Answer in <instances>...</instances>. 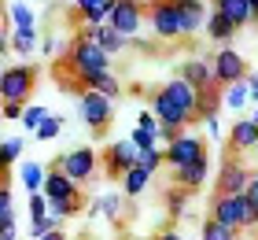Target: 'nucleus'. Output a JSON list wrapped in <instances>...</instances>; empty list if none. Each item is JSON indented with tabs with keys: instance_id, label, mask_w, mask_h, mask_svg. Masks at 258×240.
Returning a JSON list of instances; mask_svg holds the SVG:
<instances>
[{
	"instance_id": "obj_28",
	"label": "nucleus",
	"mask_w": 258,
	"mask_h": 240,
	"mask_svg": "<svg viewBox=\"0 0 258 240\" xmlns=\"http://www.w3.org/2000/svg\"><path fill=\"white\" fill-rule=\"evenodd\" d=\"M85 92H100V96H107V100H118L122 96V81L114 78V70L111 74H103V78H96V81H89V89Z\"/></svg>"
},
{
	"instance_id": "obj_11",
	"label": "nucleus",
	"mask_w": 258,
	"mask_h": 240,
	"mask_svg": "<svg viewBox=\"0 0 258 240\" xmlns=\"http://www.w3.org/2000/svg\"><path fill=\"white\" fill-rule=\"evenodd\" d=\"M148 4L151 0H118L107 26H114L118 33H125V37H137L140 26H144V19H148Z\"/></svg>"
},
{
	"instance_id": "obj_2",
	"label": "nucleus",
	"mask_w": 258,
	"mask_h": 240,
	"mask_svg": "<svg viewBox=\"0 0 258 240\" xmlns=\"http://www.w3.org/2000/svg\"><path fill=\"white\" fill-rule=\"evenodd\" d=\"M210 218L240 233V229H254L258 225V211L251 207L247 196H218L214 192V200H210Z\"/></svg>"
},
{
	"instance_id": "obj_12",
	"label": "nucleus",
	"mask_w": 258,
	"mask_h": 240,
	"mask_svg": "<svg viewBox=\"0 0 258 240\" xmlns=\"http://www.w3.org/2000/svg\"><path fill=\"white\" fill-rule=\"evenodd\" d=\"M214 74H218V85L229 89V85H236V81L247 78L251 67H247V59H243L236 48H218V56H214Z\"/></svg>"
},
{
	"instance_id": "obj_50",
	"label": "nucleus",
	"mask_w": 258,
	"mask_h": 240,
	"mask_svg": "<svg viewBox=\"0 0 258 240\" xmlns=\"http://www.w3.org/2000/svg\"><path fill=\"white\" fill-rule=\"evenodd\" d=\"M214 4H218V0H214Z\"/></svg>"
},
{
	"instance_id": "obj_32",
	"label": "nucleus",
	"mask_w": 258,
	"mask_h": 240,
	"mask_svg": "<svg viewBox=\"0 0 258 240\" xmlns=\"http://www.w3.org/2000/svg\"><path fill=\"white\" fill-rule=\"evenodd\" d=\"M63 126H67V118H63V115H48V118L41 122V129H37L33 137H37V140H55V137L63 133Z\"/></svg>"
},
{
	"instance_id": "obj_24",
	"label": "nucleus",
	"mask_w": 258,
	"mask_h": 240,
	"mask_svg": "<svg viewBox=\"0 0 258 240\" xmlns=\"http://www.w3.org/2000/svg\"><path fill=\"white\" fill-rule=\"evenodd\" d=\"M8 19H11L15 30H37V11H33L30 4H22V0L8 4Z\"/></svg>"
},
{
	"instance_id": "obj_35",
	"label": "nucleus",
	"mask_w": 258,
	"mask_h": 240,
	"mask_svg": "<svg viewBox=\"0 0 258 240\" xmlns=\"http://www.w3.org/2000/svg\"><path fill=\"white\" fill-rule=\"evenodd\" d=\"M140 166L151 170V174H155L159 166H166V148H144L140 152Z\"/></svg>"
},
{
	"instance_id": "obj_31",
	"label": "nucleus",
	"mask_w": 258,
	"mask_h": 240,
	"mask_svg": "<svg viewBox=\"0 0 258 240\" xmlns=\"http://www.w3.org/2000/svg\"><path fill=\"white\" fill-rule=\"evenodd\" d=\"M199 236L203 240H236L240 233L229 229V225H221V222H214V218H207L203 225H199Z\"/></svg>"
},
{
	"instance_id": "obj_23",
	"label": "nucleus",
	"mask_w": 258,
	"mask_h": 240,
	"mask_svg": "<svg viewBox=\"0 0 258 240\" xmlns=\"http://www.w3.org/2000/svg\"><path fill=\"white\" fill-rule=\"evenodd\" d=\"M151 177H155V174H151V170H144V166H137V170H129V174L122 177V192H125V196H129V200H137V196H144V188L151 185Z\"/></svg>"
},
{
	"instance_id": "obj_18",
	"label": "nucleus",
	"mask_w": 258,
	"mask_h": 240,
	"mask_svg": "<svg viewBox=\"0 0 258 240\" xmlns=\"http://www.w3.org/2000/svg\"><path fill=\"white\" fill-rule=\"evenodd\" d=\"M207 177H210V159L203 155V159H196L192 166H184V170H177V174H173V185H177V188H188V192H196L199 185H207Z\"/></svg>"
},
{
	"instance_id": "obj_39",
	"label": "nucleus",
	"mask_w": 258,
	"mask_h": 240,
	"mask_svg": "<svg viewBox=\"0 0 258 240\" xmlns=\"http://www.w3.org/2000/svg\"><path fill=\"white\" fill-rule=\"evenodd\" d=\"M243 196H247V200H251V207L258 211V174L251 177V185H247V192H243Z\"/></svg>"
},
{
	"instance_id": "obj_14",
	"label": "nucleus",
	"mask_w": 258,
	"mask_h": 240,
	"mask_svg": "<svg viewBox=\"0 0 258 240\" xmlns=\"http://www.w3.org/2000/svg\"><path fill=\"white\" fill-rule=\"evenodd\" d=\"M159 133H162V126H159V118L151 115V107H148V111L137 115V126H133V133H129V137H133V144L144 152V148H162Z\"/></svg>"
},
{
	"instance_id": "obj_41",
	"label": "nucleus",
	"mask_w": 258,
	"mask_h": 240,
	"mask_svg": "<svg viewBox=\"0 0 258 240\" xmlns=\"http://www.w3.org/2000/svg\"><path fill=\"white\" fill-rule=\"evenodd\" d=\"M203 122H207V133H210V137H221V122H218V115L203 118Z\"/></svg>"
},
{
	"instance_id": "obj_34",
	"label": "nucleus",
	"mask_w": 258,
	"mask_h": 240,
	"mask_svg": "<svg viewBox=\"0 0 258 240\" xmlns=\"http://www.w3.org/2000/svg\"><path fill=\"white\" fill-rule=\"evenodd\" d=\"M48 115H52L48 107H41V104H30V107H26V115H22V126H26L30 133H37V129H41V122H44Z\"/></svg>"
},
{
	"instance_id": "obj_16",
	"label": "nucleus",
	"mask_w": 258,
	"mask_h": 240,
	"mask_svg": "<svg viewBox=\"0 0 258 240\" xmlns=\"http://www.w3.org/2000/svg\"><path fill=\"white\" fill-rule=\"evenodd\" d=\"M41 192L48 196V203H55V200H74V196H81V185L70 181L63 170H48V181H44Z\"/></svg>"
},
{
	"instance_id": "obj_7",
	"label": "nucleus",
	"mask_w": 258,
	"mask_h": 240,
	"mask_svg": "<svg viewBox=\"0 0 258 240\" xmlns=\"http://www.w3.org/2000/svg\"><path fill=\"white\" fill-rule=\"evenodd\" d=\"M148 107H151V115L159 118V126H173V129H188L196 118L184 111V107L173 100V96L166 92V89H151V96H148Z\"/></svg>"
},
{
	"instance_id": "obj_13",
	"label": "nucleus",
	"mask_w": 258,
	"mask_h": 240,
	"mask_svg": "<svg viewBox=\"0 0 258 240\" xmlns=\"http://www.w3.org/2000/svg\"><path fill=\"white\" fill-rule=\"evenodd\" d=\"M177 74H181V78H188L196 89H214V85H218V74H214V59H203V56H196V59H184Z\"/></svg>"
},
{
	"instance_id": "obj_48",
	"label": "nucleus",
	"mask_w": 258,
	"mask_h": 240,
	"mask_svg": "<svg viewBox=\"0 0 258 240\" xmlns=\"http://www.w3.org/2000/svg\"><path fill=\"white\" fill-rule=\"evenodd\" d=\"M247 118H251V122H254V126H258V104H254V111H251V115H247Z\"/></svg>"
},
{
	"instance_id": "obj_33",
	"label": "nucleus",
	"mask_w": 258,
	"mask_h": 240,
	"mask_svg": "<svg viewBox=\"0 0 258 240\" xmlns=\"http://www.w3.org/2000/svg\"><path fill=\"white\" fill-rule=\"evenodd\" d=\"M15 222V196H11V185H0V225Z\"/></svg>"
},
{
	"instance_id": "obj_37",
	"label": "nucleus",
	"mask_w": 258,
	"mask_h": 240,
	"mask_svg": "<svg viewBox=\"0 0 258 240\" xmlns=\"http://www.w3.org/2000/svg\"><path fill=\"white\" fill-rule=\"evenodd\" d=\"M26 207H30V222L44 218V214H48V196H44V192H33V196L26 200Z\"/></svg>"
},
{
	"instance_id": "obj_9",
	"label": "nucleus",
	"mask_w": 258,
	"mask_h": 240,
	"mask_svg": "<svg viewBox=\"0 0 258 240\" xmlns=\"http://www.w3.org/2000/svg\"><path fill=\"white\" fill-rule=\"evenodd\" d=\"M203 155H207V140L199 133H188V129H184L173 144H166V166L173 174L184 170V166H192L196 159H203Z\"/></svg>"
},
{
	"instance_id": "obj_49",
	"label": "nucleus",
	"mask_w": 258,
	"mask_h": 240,
	"mask_svg": "<svg viewBox=\"0 0 258 240\" xmlns=\"http://www.w3.org/2000/svg\"><path fill=\"white\" fill-rule=\"evenodd\" d=\"M122 240H129V236H122Z\"/></svg>"
},
{
	"instance_id": "obj_38",
	"label": "nucleus",
	"mask_w": 258,
	"mask_h": 240,
	"mask_svg": "<svg viewBox=\"0 0 258 240\" xmlns=\"http://www.w3.org/2000/svg\"><path fill=\"white\" fill-rule=\"evenodd\" d=\"M0 115H4L8 122H22V115H26V107H22V104H0Z\"/></svg>"
},
{
	"instance_id": "obj_36",
	"label": "nucleus",
	"mask_w": 258,
	"mask_h": 240,
	"mask_svg": "<svg viewBox=\"0 0 258 240\" xmlns=\"http://www.w3.org/2000/svg\"><path fill=\"white\" fill-rule=\"evenodd\" d=\"M55 229H59V222H55L52 214H44V218H33V222H30V236H37V240L48 236V233H55Z\"/></svg>"
},
{
	"instance_id": "obj_6",
	"label": "nucleus",
	"mask_w": 258,
	"mask_h": 240,
	"mask_svg": "<svg viewBox=\"0 0 258 240\" xmlns=\"http://www.w3.org/2000/svg\"><path fill=\"white\" fill-rule=\"evenodd\" d=\"M78 118L92 133H103V129L111 126V118H114V100H107V96H100V92H81L78 96Z\"/></svg>"
},
{
	"instance_id": "obj_26",
	"label": "nucleus",
	"mask_w": 258,
	"mask_h": 240,
	"mask_svg": "<svg viewBox=\"0 0 258 240\" xmlns=\"http://www.w3.org/2000/svg\"><path fill=\"white\" fill-rule=\"evenodd\" d=\"M125 192H107V196H100V214L103 218H111V222H118L122 218V211H125Z\"/></svg>"
},
{
	"instance_id": "obj_47",
	"label": "nucleus",
	"mask_w": 258,
	"mask_h": 240,
	"mask_svg": "<svg viewBox=\"0 0 258 240\" xmlns=\"http://www.w3.org/2000/svg\"><path fill=\"white\" fill-rule=\"evenodd\" d=\"M247 4H251V11H254V22H258V0H247Z\"/></svg>"
},
{
	"instance_id": "obj_51",
	"label": "nucleus",
	"mask_w": 258,
	"mask_h": 240,
	"mask_svg": "<svg viewBox=\"0 0 258 240\" xmlns=\"http://www.w3.org/2000/svg\"><path fill=\"white\" fill-rule=\"evenodd\" d=\"M254 26H258V22H254Z\"/></svg>"
},
{
	"instance_id": "obj_8",
	"label": "nucleus",
	"mask_w": 258,
	"mask_h": 240,
	"mask_svg": "<svg viewBox=\"0 0 258 240\" xmlns=\"http://www.w3.org/2000/svg\"><path fill=\"white\" fill-rule=\"evenodd\" d=\"M140 166V148L133 144V137H122V140H111L107 152H103V170L107 177H125L129 170Z\"/></svg>"
},
{
	"instance_id": "obj_43",
	"label": "nucleus",
	"mask_w": 258,
	"mask_h": 240,
	"mask_svg": "<svg viewBox=\"0 0 258 240\" xmlns=\"http://www.w3.org/2000/svg\"><path fill=\"white\" fill-rule=\"evenodd\" d=\"M41 52H44V56H55V37H44V41H41Z\"/></svg>"
},
{
	"instance_id": "obj_17",
	"label": "nucleus",
	"mask_w": 258,
	"mask_h": 240,
	"mask_svg": "<svg viewBox=\"0 0 258 240\" xmlns=\"http://www.w3.org/2000/svg\"><path fill=\"white\" fill-rule=\"evenodd\" d=\"M177 11L184 19V33H199V30H207V19L214 8H207L203 0H177Z\"/></svg>"
},
{
	"instance_id": "obj_40",
	"label": "nucleus",
	"mask_w": 258,
	"mask_h": 240,
	"mask_svg": "<svg viewBox=\"0 0 258 240\" xmlns=\"http://www.w3.org/2000/svg\"><path fill=\"white\" fill-rule=\"evenodd\" d=\"M247 89H251V104H258V70L251 67V74H247Z\"/></svg>"
},
{
	"instance_id": "obj_42",
	"label": "nucleus",
	"mask_w": 258,
	"mask_h": 240,
	"mask_svg": "<svg viewBox=\"0 0 258 240\" xmlns=\"http://www.w3.org/2000/svg\"><path fill=\"white\" fill-rule=\"evenodd\" d=\"M129 48H140V52H155V44L144 41V37H129Z\"/></svg>"
},
{
	"instance_id": "obj_45",
	"label": "nucleus",
	"mask_w": 258,
	"mask_h": 240,
	"mask_svg": "<svg viewBox=\"0 0 258 240\" xmlns=\"http://www.w3.org/2000/svg\"><path fill=\"white\" fill-rule=\"evenodd\" d=\"M92 4H96V0H74V8H78V15H81V11H89Z\"/></svg>"
},
{
	"instance_id": "obj_46",
	"label": "nucleus",
	"mask_w": 258,
	"mask_h": 240,
	"mask_svg": "<svg viewBox=\"0 0 258 240\" xmlns=\"http://www.w3.org/2000/svg\"><path fill=\"white\" fill-rule=\"evenodd\" d=\"M41 240H67V233H63V229H55V233H48V236H41Z\"/></svg>"
},
{
	"instance_id": "obj_5",
	"label": "nucleus",
	"mask_w": 258,
	"mask_h": 240,
	"mask_svg": "<svg viewBox=\"0 0 258 240\" xmlns=\"http://www.w3.org/2000/svg\"><path fill=\"white\" fill-rule=\"evenodd\" d=\"M148 26L155 30L162 41L184 37V19L177 11V0H151L148 4Z\"/></svg>"
},
{
	"instance_id": "obj_44",
	"label": "nucleus",
	"mask_w": 258,
	"mask_h": 240,
	"mask_svg": "<svg viewBox=\"0 0 258 240\" xmlns=\"http://www.w3.org/2000/svg\"><path fill=\"white\" fill-rule=\"evenodd\" d=\"M155 240H181V233H177V229H173V225H170V229H162V233H159Z\"/></svg>"
},
{
	"instance_id": "obj_21",
	"label": "nucleus",
	"mask_w": 258,
	"mask_h": 240,
	"mask_svg": "<svg viewBox=\"0 0 258 240\" xmlns=\"http://www.w3.org/2000/svg\"><path fill=\"white\" fill-rule=\"evenodd\" d=\"M96 44H100L107 56H122L125 48H129V37H125V33H118L114 26H96Z\"/></svg>"
},
{
	"instance_id": "obj_22",
	"label": "nucleus",
	"mask_w": 258,
	"mask_h": 240,
	"mask_svg": "<svg viewBox=\"0 0 258 240\" xmlns=\"http://www.w3.org/2000/svg\"><path fill=\"white\" fill-rule=\"evenodd\" d=\"M19 181L26 185V192L33 196V192H41V188H44V181H48V166H41V163L26 159V163H22V170H19Z\"/></svg>"
},
{
	"instance_id": "obj_25",
	"label": "nucleus",
	"mask_w": 258,
	"mask_h": 240,
	"mask_svg": "<svg viewBox=\"0 0 258 240\" xmlns=\"http://www.w3.org/2000/svg\"><path fill=\"white\" fill-rule=\"evenodd\" d=\"M41 33L37 30H15V33H11V52H19L22 59H26V56H33V52H37V48H41Z\"/></svg>"
},
{
	"instance_id": "obj_4",
	"label": "nucleus",
	"mask_w": 258,
	"mask_h": 240,
	"mask_svg": "<svg viewBox=\"0 0 258 240\" xmlns=\"http://www.w3.org/2000/svg\"><path fill=\"white\" fill-rule=\"evenodd\" d=\"M100 159H103V155H96L92 148H74V152L55 155L48 170H63V174L70 177V181L85 185V181H92V177L100 174Z\"/></svg>"
},
{
	"instance_id": "obj_15",
	"label": "nucleus",
	"mask_w": 258,
	"mask_h": 240,
	"mask_svg": "<svg viewBox=\"0 0 258 240\" xmlns=\"http://www.w3.org/2000/svg\"><path fill=\"white\" fill-rule=\"evenodd\" d=\"M225 148H229V152H251V148H258V126L251 122V118L232 122L229 137H225Z\"/></svg>"
},
{
	"instance_id": "obj_1",
	"label": "nucleus",
	"mask_w": 258,
	"mask_h": 240,
	"mask_svg": "<svg viewBox=\"0 0 258 240\" xmlns=\"http://www.w3.org/2000/svg\"><path fill=\"white\" fill-rule=\"evenodd\" d=\"M67 70L81 81V89H89V81L111 74V56L103 52L96 41H70L67 52Z\"/></svg>"
},
{
	"instance_id": "obj_3",
	"label": "nucleus",
	"mask_w": 258,
	"mask_h": 240,
	"mask_svg": "<svg viewBox=\"0 0 258 240\" xmlns=\"http://www.w3.org/2000/svg\"><path fill=\"white\" fill-rule=\"evenodd\" d=\"M37 74H41V67H33V63L4 67V74H0V100L30 107L26 100L33 96V89H37Z\"/></svg>"
},
{
	"instance_id": "obj_27",
	"label": "nucleus",
	"mask_w": 258,
	"mask_h": 240,
	"mask_svg": "<svg viewBox=\"0 0 258 240\" xmlns=\"http://www.w3.org/2000/svg\"><path fill=\"white\" fill-rule=\"evenodd\" d=\"M247 104H251V89H247V78L225 89V107H229V111H243Z\"/></svg>"
},
{
	"instance_id": "obj_52",
	"label": "nucleus",
	"mask_w": 258,
	"mask_h": 240,
	"mask_svg": "<svg viewBox=\"0 0 258 240\" xmlns=\"http://www.w3.org/2000/svg\"><path fill=\"white\" fill-rule=\"evenodd\" d=\"M254 152H258V148H254Z\"/></svg>"
},
{
	"instance_id": "obj_19",
	"label": "nucleus",
	"mask_w": 258,
	"mask_h": 240,
	"mask_svg": "<svg viewBox=\"0 0 258 240\" xmlns=\"http://www.w3.org/2000/svg\"><path fill=\"white\" fill-rule=\"evenodd\" d=\"M214 11H218V15H225L236 30H243V26H251V22H254V11H251L247 0H218Z\"/></svg>"
},
{
	"instance_id": "obj_10",
	"label": "nucleus",
	"mask_w": 258,
	"mask_h": 240,
	"mask_svg": "<svg viewBox=\"0 0 258 240\" xmlns=\"http://www.w3.org/2000/svg\"><path fill=\"white\" fill-rule=\"evenodd\" d=\"M251 177L254 174L240 159L225 155V163H221V170H218V181H214V192H218V196H243L247 185H251Z\"/></svg>"
},
{
	"instance_id": "obj_20",
	"label": "nucleus",
	"mask_w": 258,
	"mask_h": 240,
	"mask_svg": "<svg viewBox=\"0 0 258 240\" xmlns=\"http://www.w3.org/2000/svg\"><path fill=\"white\" fill-rule=\"evenodd\" d=\"M203 33H207V37L214 41V44H221V48H229V41L236 37L240 30L232 26V22H229L225 15H218V11H210V19H207V30H203Z\"/></svg>"
},
{
	"instance_id": "obj_29",
	"label": "nucleus",
	"mask_w": 258,
	"mask_h": 240,
	"mask_svg": "<svg viewBox=\"0 0 258 240\" xmlns=\"http://www.w3.org/2000/svg\"><path fill=\"white\" fill-rule=\"evenodd\" d=\"M22 148H26V140H22V137H4V144H0V163H4V170H11V166L19 163Z\"/></svg>"
},
{
	"instance_id": "obj_30",
	"label": "nucleus",
	"mask_w": 258,
	"mask_h": 240,
	"mask_svg": "<svg viewBox=\"0 0 258 240\" xmlns=\"http://www.w3.org/2000/svg\"><path fill=\"white\" fill-rule=\"evenodd\" d=\"M188 196H192L188 188H170V192H166V211H170V218H184V211H188Z\"/></svg>"
}]
</instances>
